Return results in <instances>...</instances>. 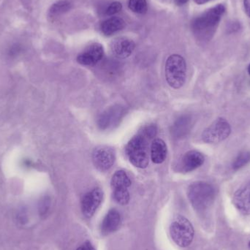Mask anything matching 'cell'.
Returning a JSON list of instances; mask_svg holds the SVG:
<instances>
[{
    "label": "cell",
    "mask_w": 250,
    "mask_h": 250,
    "mask_svg": "<svg viewBox=\"0 0 250 250\" xmlns=\"http://www.w3.org/2000/svg\"><path fill=\"white\" fill-rule=\"evenodd\" d=\"M226 8L223 4H217L194 19L192 29L195 36L201 41H209L214 36Z\"/></svg>",
    "instance_id": "cell-1"
},
{
    "label": "cell",
    "mask_w": 250,
    "mask_h": 250,
    "mask_svg": "<svg viewBox=\"0 0 250 250\" xmlns=\"http://www.w3.org/2000/svg\"><path fill=\"white\" fill-rule=\"evenodd\" d=\"M215 189L207 182H196L189 185L188 195L195 209L204 211L214 202Z\"/></svg>",
    "instance_id": "cell-2"
},
{
    "label": "cell",
    "mask_w": 250,
    "mask_h": 250,
    "mask_svg": "<svg viewBox=\"0 0 250 250\" xmlns=\"http://www.w3.org/2000/svg\"><path fill=\"white\" fill-rule=\"evenodd\" d=\"M125 152L129 162L135 167L145 168L148 165V139L139 134L126 144Z\"/></svg>",
    "instance_id": "cell-3"
},
{
    "label": "cell",
    "mask_w": 250,
    "mask_h": 250,
    "mask_svg": "<svg viewBox=\"0 0 250 250\" xmlns=\"http://www.w3.org/2000/svg\"><path fill=\"white\" fill-rule=\"evenodd\" d=\"M187 76V64L185 59L179 54H173L166 63V78L169 86L179 89L185 84Z\"/></svg>",
    "instance_id": "cell-4"
},
{
    "label": "cell",
    "mask_w": 250,
    "mask_h": 250,
    "mask_svg": "<svg viewBox=\"0 0 250 250\" xmlns=\"http://www.w3.org/2000/svg\"><path fill=\"white\" fill-rule=\"evenodd\" d=\"M170 233L173 242L181 248H187L193 240V226L190 222L182 215L173 219L170 227Z\"/></svg>",
    "instance_id": "cell-5"
},
{
    "label": "cell",
    "mask_w": 250,
    "mask_h": 250,
    "mask_svg": "<svg viewBox=\"0 0 250 250\" xmlns=\"http://www.w3.org/2000/svg\"><path fill=\"white\" fill-rule=\"evenodd\" d=\"M231 127L229 122L224 118H218L202 133V140L207 144H217L229 138Z\"/></svg>",
    "instance_id": "cell-6"
},
{
    "label": "cell",
    "mask_w": 250,
    "mask_h": 250,
    "mask_svg": "<svg viewBox=\"0 0 250 250\" xmlns=\"http://www.w3.org/2000/svg\"><path fill=\"white\" fill-rule=\"evenodd\" d=\"M125 114V108L121 105L110 107L100 116L98 120V126L102 130L114 129L120 124Z\"/></svg>",
    "instance_id": "cell-7"
},
{
    "label": "cell",
    "mask_w": 250,
    "mask_h": 250,
    "mask_svg": "<svg viewBox=\"0 0 250 250\" xmlns=\"http://www.w3.org/2000/svg\"><path fill=\"white\" fill-rule=\"evenodd\" d=\"M94 166L101 172L109 170L115 162V152L108 146L97 147L92 153Z\"/></svg>",
    "instance_id": "cell-8"
},
{
    "label": "cell",
    "mask_w": 250,
    "mask_h": 250,
    "mask_svg": "<svg viewBox=\"0 0 250 250\" xmlns=\"http://www.w3.org/2000/svg\"><path fill=\"white\" fill-rule=\"evenodd\" d=\"M104 192L100 188H95L83 195L82 200V211L83 215L90 218L96 212L102 203Z\"/></svg>",
    "instance_id": "cell-9"
},
{
    "label": "cell",
    "mask_w": 250,
    "mask_h": 250,
    "mask_svg": "<svg viewBox=\"0 0 250 250\" xmlns=\"http://www.w3.org/2000/svg\"><path fill=\"white\" fill-rule=\"evenodd\" d=\"M104 56V47L101 44L93 43L89 45L77 57L79 64L84 66H95L102 60Z\"/></svg>",
    "instance_id": "cell-10"
},
{
    "label": "cell",
    "mask_w": 250,
    "mask_h": 250,
    "mask_svg": "<svg viewBox=\"0 0 250 250\" xmlns=\"http://www.w3.org/2000/svg\"><path fill=\"white\" fill-rule=\"evenodd\" d=\"M111 52L114 57L119 59H126L133 53L135 48V43L129 38H115L110 44Z\"/></svg>",
    "instance_id": "cell-11"
},
{
    "label": "cell",
    "mask_w": 250,
    "mask_h": 250,
    "mask_svg": "<svg viewBox=\"0 0 250 250\" xmlns=\"http://www.w3.org/2000/svg\"><path fill=\"white\" fill-rule=\"evenodd\" d=\"M233 203L242 214L250 215V181L235 192Z\"/></svg>",
    "instance_id": "cell-12"
},
{
    "label": "cell",
    "mask_w": 250,
    "mask_h": 250,
    "mask_svg": "<svg viewBox=\"0 0 250 250\" xmlns=\"http://www.w3.org/2000/svg\"><path fill=\"white\" fill-rule=\"evenodd\" d=\"M205 161L202 153L196 150H191L184 155L182 160V168L184 172H191L198 168Z\"/></svg>",
    "instance_id": "cell-13"
},
{
    "label": "cell",
    "mask_w": 250,
    "mask_h": 250,
    "mask_svg": "<svg viewBox=\"0 0 250 250\" xmlns=\"http://www.w3.org/2000/svg\"><path fill=\"white\" fill-rule=\"evenodd\" d=\"M121 224V216L116 209L108 211L101 225V230L104 234H109L118 230Z\"/></svg>",
    "instance_id": "cell-14"
},
{
    "label": "cell",
    "mask_w": 250,
    "mask_h": 250,
    "mask_svg": "<svg viewBox=\"0 0 250 250\" xmlns=\"http://www.w3.org/2000/svg\"><path fill=\"white\" fill-rule=\"evenodd\" d=\"M167 146L160 138H156L151 143V159L153 163L160 164L163 163L167 157Z\"/></svg>",
    "instance_id": "cell-15"
},
{
    "label": "cell",
    "mask_w": 250,
    "mask_h": 250,
    "mask_svg": "<svg viewBox=\"0 0 250 250\" xmlns=\"http://www.w3.org/2000/svg\"><path fill=\"white\" fill-rule=\"evenodd\" d=\"M125 26V21L122 18L111 17L104 21L101 25V30L106 36H110L113 34L122 30Z\"/></svg>",
    "instance_id": "cell-16"
},
{
    "label": "cell",
    "mask_w": 250,
    "mask_h": 250,
    "mask_svg": "<svg viewBox=\"0 0 250 250\" xmlns=\"http://www.w3.org/2000/svg\"><path fill=\"white\" fill-rule=\"evenodd\" d=\"M111 185L113 190L128 189L131 185V180L126 172L124 170H118L113 175Z\"/></svg>",
    "instance_id": "cell-17"
},
{
    "label": "cell",
    "mask_w": 250,
    "mask_h": 250,
    "mask_svg": "<svg viewBox=\"0 0 250 250\" xmlns=\"http://www.w3.org/2000/svg\"><path fill=\"white\" fill-rule=\"evenodd\" d=\"M190 118L187 116H184L174 123L172 127L171 132L176 138H182L188 133L190 129Z\"/></svg>",
    "instance_id": "cell-18"
},
{
    "label": "cell",
    "mask_w": 250,
    "mask_h": 250,
    "mask_svg": "<svg viewBox=\"0 0 250 250\" xmlns=\"http://www.w3.org/2000/svg\"><path fill=\"white\" fill-rule=\"evenodd\" d=\"M71 7L70 1L67 0H60L51 6L49 10V16L51 18H57L64 13H67Z\"/></svg>",
    "instance_id": "cell-19"
},
{
    "label": "cell",
    "mask_w": 250,
    "mask_h": 250,
    "mask_svg": "<svg viewBox=\"0 0 250 250\" xmlns=\"http://www.w3.org/2000/svg\"><path fill=\"white\" fill-rule=\"evenodd\" d=\"M128 7L132 12L144 14L148 10L146 0H129Z\"/></svg>",
    "instance_id": "cell-20"
},
{
    "label": "cell",
    "mask_w": 250,
    "mask_h": 250,
    "mask_svg": "<svg viewBox=\"0 0 250 250\" xmlns=\"http://www.w3.org/2000/svg\"><path fill=\"white\" fill-rule=\"evenodd\" d=\"M250 161V152L243 151L241 152L235 159L232 164V168L233 170H238L246 166Z\"/></svg>",
    "instance_id": "cell-21"
},
{
    "label": "cell",
    "mask_w": 250,
    "mask_h": 250,
    "mask_svg": "<svg viewBox=\"0 0 250 250\" xmlns=\"http://www.w3.org/2000/svg\"><path fill=\"white\" fill-rule=\"evenodd\" d=\"M114 191L115 201L121 205H126L129 201V193L128 189H116Z\"/></svg>",
    "instance_id": "cell-22"
},
{
    "label": "cell",
    "mask_w": 250,
    "mask_h": 250,
    "mask_svg": "<svg viewBox=\"0 0 250 250\" xmlns=\"http://www.w3.org/2000/svg\"><path fill=\"white\" fill-rule=\"evenodd\" d=\"M156 132H157V128L154 125H151L145 126L140 134L149 140L155 136Z\"/></svg>",
    "instance_id": "cell-23"
},
{
    "label": "cell",
    "mask_w": 250,
    "mask_h": 250,
    "mask_svg": "<svg viewBox=\"0 0 250 250\" xmlns=\"http://www.w3.org/2000/svg\"><path fill=\"white\" fill-rule=\"evenodd\" d=\"M123 10V4L120 1H114L108 6L106 10V14L108 16H113L120 13Z\"/></svg>",
    "instance_id": "cell-24"
},
{
    "label": "cell",
    "mask_w": 250,
    "mask_h": 250,
    "mask_svg": "<svg viewBox=\"0 0 250 250\" xmlns=\"http://www.w3.org/2000/svg\"><path fill=\"white\" fill-rule=\"evenodd\" d=\"M76 250H95V249L90 242H86Z\"/></svg>",
    "instance_id": "cell-25"
},
{
    "label": "cell",
    "mask_w": 250,
    "mask_h": 250,
    "mask_svg": "<svg viewBox=\"0 0 250 250\" xmlns=\"http://www.w3.org/2000/svg\"><path fill=\"white\" fill-rule=\"evenodd\" d=\"M244 8L246 14L250 18V0H244Z\"/></svg>",
    "instance_id": "cell-26"
},
{
    "label": "cell",
    "mask_w": 250,
    "mask_h": 250,
    "mask_svg": "<svg viewBox=\"0 0 250 250\" xmlns=\"http://www.w3.org/2000/svg\"><path fill=\"white\" fill-rule=\"evenodd\" d=\"M189 0H176V4L177 5H184V4H186Z\"/></svg>",
    "instance_id": "cell-27"
},
{
    "label": "cell",
    "mask_w": 250,
    "mask_h": 250,
    "mask_svg": "<svg viewBox=\"0 0 250 250\" xmlns=\"http://www.w3.org/2000/svg\"><path fill=\"white\" fill-rule=\"evenodd\" d=\"M210 1H211V0H194V1L198 4H206V3Z\"/></svg>",
    "instance_id": "cell-28"
},
{
    "label": "cell",
    "mask_w": 250,
    "mask_h": 250,
    "mask_svg": "<svg viewBox=\"0 0 250 250\" xmlns=\"http://www.w3.org/2000/svg\"><path fill=\"white\" fill-rule=\"evenodd\" d=\"M248 73H249V75L250 76V64H249V66H248Z\"/></svg>",
    "instance_id": "cell-29"
},
{
    "label": "cell",
    "mask_w": 250,
    "mask_h": 250,
    "mask_svg": "<svg viewBox=\"0 0 250 250\" xmlns=\"http://www.w3.org/2000/svg\"><path fill=\"white\" fill-rule=\"evenodd\" d=\"M249 247H250V242H249Z\"/></svg>",
    "instance_id": "cell-30"
}]
</instances>
